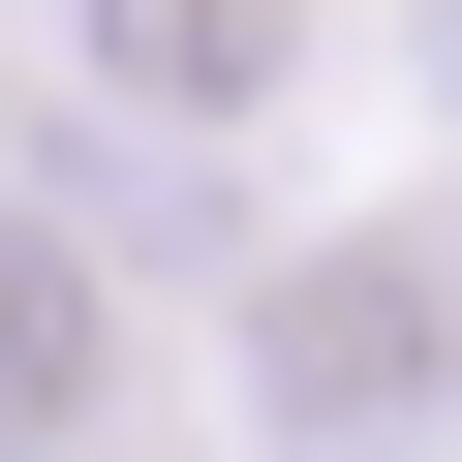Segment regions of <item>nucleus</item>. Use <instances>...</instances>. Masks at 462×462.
<instances>
[{
    "label": "nucleus",
    "mask_w": 462,
    "mask_h": 462,
    "mask_svg": "<svg viewBox=\"0 0 462 462\" xmlns=\"http://www.w3.org/2000/svg\"><path fill=\"white\" fill-rule=\"evenodd\" d=\"M247 431L278 462H431L462 431V247L431 216H339V247L247 278Z\"/></svg>",
    "instance_id": "1"
},
{
    "label": "nucleus",
    "mask_w": 462,
    "mask_h": 462,
    "mask_svg": "<svg viewBox=\"0 0 462 462\" xmlns=\"http://www.w3.org/2000/svg\"><path fill=\"white\" fill-rule=\"evenodd\" d=\"M93 431H124V278L0 185V462H93Z\"/></svg>",
    "instance_id": "2"
},
{
    "label": "nucleus",
    "mask_w": 462,
    "mask_h": 462,
    "mask_svg": "<svg viewBox=\"0 0 462 462\" xmlns=\"http://www.w3.org/2000/svg\"><path fill=\"white\" fill-rule=\"evenodd\" d=\"M278 62H309V0H93V93H154V124H278Z\"/></svg>",
    "instance_id": "3"
},
{
    "label": "nucleus",
    "mask_w": 462,
    "mask_h": 462,
    "mask_svg": "<svg viewBox=\"0 0 462 462\" xmlns=\"http://www.w3.org/2000/svg\"><path fill=\"white\" fill-rule=\"evenodd\" d=\"M431 62H462V0H431Z\"/></svg>",
    "instance_id": "4"
}]
</instances>
